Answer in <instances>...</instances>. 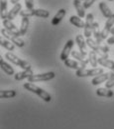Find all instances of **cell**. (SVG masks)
<instances>
[{
  "label": "cell",
  "mask_w": 114,
  "mask_h": 129,
  "mask_svg": "<svg viewBox=\"0 0 114 129\" xmlns=\"http://www.w3.org/2000/svg\"><path fill=\"white\" fill-rule=\"evenodd\" d=\"M107 43H108L109 45L114 44V35H112L110 38H108V39H107Z\"/></svg>",
  "instance_id": "e575fe53"
},
{
  "label": "cell",
  "mask_w": 114,
  "mask_h": 129,
  "mask_svg": "<svg viewBox=\"0 0 114 129\" xmlns=\"http://www.w3.org/2000/svg\"><path fill=\"white\" fill-rule=\"evenodd\" d=\"M23 87H24L26 90L30 91V92H33V93L37 94L40 98H42V99H43L44 101H46V102H50V101L52 100V96L49 94V92H47V91L44 90L43 88H41V87L35 85L34 83L27 82V83L24 84Z\"/></svg>",
  "instance_id": "6da1fadb"
},
{
  "label": "cell",
  "mask_w": 114,
  "mask_h": 129,
  "mask_svg": "<svg viewBox=\"0 0 114 129\" xmlns=\"http://www.w3.org/2000/svg\"><path fill=\"white\" fill-rule=\"evenodd\" d=\"M5 57H6L10 62H12L13 64L21 67L23 70H30V69H31V64L29 63L28 61L19 58L17 55L13 54L12 52H7V53L5 54Z\"/></svg>",
  "instance_id": "3957f363"
},
{
  "label": "cell",
  "mask_w": 114,
  "mask_h": 129,
  "mask_svg": "<svg viewBox=\"0 0 114 129\" xmlns=\"http://www.w3.org/2000/svg\"><path fill=\"white\" fill-rule=\"evenodd\" d=\"M99 9H100L102 15H103L105 18H107V19L110 18V17L113 15L112 12H111V10H110V8L107 6V4H106L104 1H102V2L99 3Z\"/></svg>",
  "instance_id": "ffe728a7"
},
{
  "label": "cell",
  "mask_w": 114,
  "mask_h": 129,
  "mask_svg": "<svg viewBox=\"0 0 114 129\" xmlns=\"http://www.w3.org/2000/svg\"><path fill=\"white\" fill-rule=\"evenodd\" d=\"M56 77L55 72H46V73H40V74H33L28 78V81L31 83L34 82H41V81H49L51 79H54Z\"/></svg>",
  "instance_id": "277c9868"
},
{
  "label": "cell",
  "mask_w": 114,
  "mask_h": 129,
  "mask_svg": "<svg viewBox=\"0 0 114 129\" xmlns=\"http://www.w3.org/2000/svg\"><path fill=\"white\" fill-rule=\"evenodd\" d=\"M108 1H113V0H108Z\"/></svg>",
  "instance_id": "74e56055"
},
{
  "label": "cell",
  "mask_w": 114,
  "mask_h": 129,
  "mask_svg": "<svg viewBox=\"0 0 114 129\" xmlns=\"http://www.w3.org/2000/svg\"><path fill=\"white\" fill-rule=\"evenodd\" d=\"M114 86V78H112V79H110V80H108L106 83H105V87L106 88H112Z\"/></svg>",
  "instance_id": "836d02e7"
},
{
  "label": "cell",
  "mask_w": 114,
  "mask_h": 129,
  "mask_svg": "<svg viewBox=\"0 0 114 129\" xmlns=\"http://www.w3.org/2000/svg\"><path fill=\"white\" fill-rule=\"evenodd\" d=\"M72 55L74 58H76L78 62H80V63H82V64L87 65L89 63V59L86 57V55L82 54V53L78 52V51H72Z\"/></svg>",
  "instance_id": "44dd1931"
},
{
  "label": "cell",
  "mask_w": 114,
  "mask_h": 129,
  "mask_svg": "<svg viewBox=\"0 0 114 129\" xmlns=\"http://www.w3.org/2000/svg\"><path fill=\"white\" fill-rule=\"evenodd\" d=\"M88 59H89V63L91 64V66L96 68V66L98 64V57L96 56V53L93 50L88 53Z\"/></svg>",
  "instance_id": "83f0119b"
},
{
  "label": "cell",
  "mask_w": 114,
  "mask_h": 129,
  "mask_svg": "<svg viewBox=\"0 0 114 129\" xmlns=\"http://www.w3.org/2000/svg\"><path fill=\"white\" fill-rule=\"evenodd\" d=\"M20 15L22 17H31V16H34V9H28V8L23 9V10H21Z\"/></svg>",
  "instance_id": "4dcf8cb0"
},
{
  "label": "cell",
  "mask_w": 114,
  "mask_h": 129,
  "mask_svg": "<svg viewBox=\"0 0 114 129\" xmlns=\"http://www.w3.org/2000/svg\"><path fill=\"white\" fill-rule=\"evenodd\" d=\"M21 10H22V5H21L20 3H17L16 5L13 6V8H12L11 10H9L7 19H9V20H13V19H14V18L21 12Z\"/></svg>",
  "instance_id": "9a60e30c"
},
{
  "label": "cell",
  "mask_w": 114,
  "mask_h": 129,
  "mask_svg": "<svg viewBox=\"0 0 114 129\" xmlns=\"http://www.w3.org/2000/svg\"><path fill=\"white\" fill-rule=\"evenodd\" d=\"M113 25H114V14L110 18L107 19V21H106V23H105V25H104V28H103V30L101 31V35H102V38H103V39H106L107 36H108V34H110L112 28L114 27Z\"/></svg>",
  "instance_id": "7c38bea8"
},
{
  "label": "cell",
  "mask_w": 114,
  "mask_h": 129,
  "mask_svg": "<svg viewBox=\"0 0 114 129\" xmlns=\"http://www.w3.org/2000/svg\"><path fill=\"white\" fill-rule=\"evenodd\" d=\"M17 95V92L15 90H1L0 92V97L3 99L6 98H13Z\"/></svg>",
  "instance_id": "f1b7e54d"
},
{
  "label": "cell",
  "mask_w": 114,
  "mask_h": 129,
  "mask_svg": "<svg viewBox=\"0 0 114 129\" xmlns=\"http://www.w3.org/2000/svg\"><path fill=\"white\" fill-rule=\"evenodd\" d=\"M74 45V41L72 39L68 40V42L66 43V45H64V49H62V51L60 53V60L64 61V60H66L68 58V55L72 52V49Z\"/></svg>",
  "instance_id": "9c48e42d"
},
{
  "label": "cell",
  "mask_w": 114,
  "mask_h": 129,
  "mask_svg": "<svg viewBox=\"0 0 114 129\" xmlns=\"http://www.w3.org/2000/svg\"><path fill=\"white\" fill-rule=\"evenodd\" d=\"M18 2H19V0H10V3L13 4V5H16Z\"/></svg>",
  "instance_id": "d590c367"
},
{
  "label": "cell",
  "mask_w": 114,
  "mask_h": 129,
  "mask_svg": "<svg viewBox=\"0 0 114 129\" xmlns=\"http://www.w3.org/2000/svg\"><path fill=\"white\" fill-rule=\"evenodd\" d=\"M29 17H22V20H21V26H20V34L21 36H24L27 30H28V26H29Z\"/></svg>",
  "instance_id": "d4e9b609"
},
{
  "label": "cell",
  "mask_w": 114,
  "mask_h": 129,
  "mask_svg": "<svg viewBox=\"0 0 114 129\" xmlns=\"http://www.w3.org/2000/svg\"><path fill=\"white\" fill-rule=\"evenodd\" d=\"M70 22L74 26H76V27H78V28H84V29L86 22H84V20H82L80 17H78V16L72 15V16L70 17Z\"/></svg>",
  "instance_id": "ac0fdd59"
},
{
  "label": "cell",
  "mask_w": 114,
  "mask_h": 129,
  "mask_svg": "<svg viewBox=\"0 0 114 129\" xmlns=\"http://www.w3.org/2000/svg\"><path fill=\"white\" fill-rule=\"evenodd\" d=\"M98 64H100L103 67H106V68H108L110 70H114V61H112V60L104 59V58L99 57L98 58Z\"/></svg>",
  "instance_id": "cb8c5ba5"
},
{
  "label": "cell",
  "mask_w": 114,
  "mask_h": 129,
  "mask_svg": "<svg viewBox=\"0 0 114 129\" xmlns=\"http://www.w3.org/2000/svg\"><path fill=\"white\" fill-rule=\"evenodd\" d=\"M25 5L28 9H34V0H25Z\"/></svg>",
  "instance_id": "1f68e13d"
},
{
  "label": "cell",
  "mask_w": 114,
  "mask_h": 129,
  "mask_svg": "<svg viewBox=\"0 0 114 129\" xmlns=\"http://www.w3.org/2000/svg\"><path fill=\"white\" fill-rule=\"evenodd\" d=\"M80 1H82V0H80Z\"/></svg>",
  "instance_id": "f35d334b"
},
{
  "label": "cell",
  "mask_w": 114,
  "mask_h": 129,
  "mask_svg": "<svg viewBox=\"0 0 114 129\" xmlns=\"http://www.w3.org/2000/svg\"><path fill=\"white\" fill-rule=\"evenodd\" d=\"M0 43H1V46H3L5 49L9 51H13L15 49V45L7 39H0Z\"/></svg>",
  "instance_id": "f546056e"
},
{
  "label": "cell",
  "mask_w": 114,
  "mask_h": 129,
  "mask_svg": "<svg viewBox=\"0 0 114 129\" xmlns=\"http://www.w3.org/2000/svg\"><path fill=\"white\" fill-rule=\"evenodd\" d=\"M64 65H66V67L72 68V69H76V70L82 69V68H86V65L82 64V63H80V62H78V61H76V60L68 59V58L66 60H64Z\"/></svg>",
  "instance_id": "5bb4252c"
},
{
  "label": "cell",
  "mask_w": 114,
  "mask_h": 129,
  "mask_svg": "<svg viewBox=\"0 0 114 129\" xmlns=\"http://www.w3.org/2000/svg\"><path fill=\"white\" fill-rule=\"evenodd\" d=\"M34 16L41 17V18H48L50 16V12L45 9H34Z\"/></svg>",
  "instance_id": "4316f807"
},
{
  "label": "cell",
  "mask_w": 114,
  "mask_h": 129,
  "mask_svg": "<svg viewBox=\"0 0 114 129\" xmlns=\"http://www.w3.org/2000/svg\"><path fill=\"white\" fill-rule=\"evenodd\" d=\"M86 44H87L88 47H90L96 54H98L101 58H104V59H107V58H108V55H107V53H108V51H109L108 46L98 44L96 41H94V40L91 39V38H87V39H86Z\"/></svg>",
  "instance_id": "7a4b0ae2"
},
{
  "label": "cell",
  "mask_w": 114,
  "mask_h": 129,
  "mask_svg": "<svg viewBox=\"0 0 114 129\" xmlns=\"http://www.w3.org/2000/svg\"><path fill=\"white\" fill-rule=\"evenodd\" d=\"M0 66H1V69H2L6 74H8L9 76H10V75L15 74V71H14L13 67H12V66H10L7 62H5L3 59H1V60H0Z\"/></svg>",
  "instance_id": "603a6c76"
},
{
  "label": "cell",
  "mask_w": 114,
  "mask_h": 129,
  "mask_svg": "<svg viewBox=\"0 0 114 129\" xmlns=\"http://www.w3.org/2000/svg\"><path fill=\"white\" fill-rule=\"evenodd\" d=\"M94 19V16L92 13H88L86 15V26H84V36L87 38H90L91 34H92V29H93V21Z\"/></svg>",
  "instance_id": "ba28073f"
},
{
  "label": "cell",
  "mask_w": 114,
  "mask_h": 129,
  "mask_svg": "<svg viewBox=\"0 0 114 129\" xmlns=\"http://www.w3.org/2000/svg\"><path fill=\"white\" fill-rule=\"evenodd\" d=\"M104 70L102 68H92V69H86V68H82L76 70V75L78 77H89V76H97L100 74H103Z\"/></svg>",
  "instance_id": "5b68a950"
},
{
  "label": "cell",
  "mask_w": 114,
  "mask_h": 129,
  "mask_svg": "<svg viewBox=\"0 0 114 129\" xmlns=\"http://www.w3.org/2000/svg\"><path fill=\"white\" fill-rule=\"evenodd\" d=\"M112 78H114V70H111L110 72H105L103 74H100V75L95 76L92 79L91 83H92V85L95 86V85H98V84L103 83L105 81H108V80H110Z\"/></svg>",
  "instance_id": "52a82bcc"
},
{
  "label": "cell",
  "mask_w": 114,
  "mask_h": 129,
  "mask_svg": "<svg viewBox=\"0 0 114 129\" xmlns=\"http://www.w3.org/2000/svg\"><path fill=\"white\" fill-rule=\"evenodd\" d=\"M66 9H64V8H62V9H60L57 12V14L53 17V19H52V25H54V26H57L58 24L62 20V18L66 16Z\"/></svg>",
  "instance_id": "e0dca14e"
},
{
  "label": "cell",
  "mask_w": 114,
  "mask_h": 129,
  "mask_svg": "<svg viewBox=\"0 0 114 129\" xmlns=\"http://www.w3.org/2000/svg\"><path fill=\"white\" fill-rule=\"evenodd\" d=\"M74 6L78 12V16L80 18H84L86 16V8L84 6V4L80 2V0H74Z\"/></svg>",
  "instance_id": "4fadbf2b"
},
{
  "label": "cell",
  "mask_w": 114,
  "mask_h": 129,
  "mask_svg": "<svg viewBox=\"0 0 114 129\" xmlns=\"http://www.w3.org/2000/svg\"><path fill=\"white\" fill-rule=\"evenodd\" d=\"M95 1H96V0H84V8H86V9L89 8Z\"/></svg>",
  "instance_id": "d6a6232c"
},
{
  "label": "cell",
  "mask_w": 114,
  "mask_h": 129,
  "mask_svg": "<svg viewBox=\"0 0 114 129\" xmlns=\"http://www.w3.org/2000/svg\"><path fill=\"white\" fill-rule=\"evenodd\" d=\"M110 33H111L112 35H114V27L112 28V30H111V32H110Z\"/></svg>",
  "instance_id": "8d00e7d4"
},
{
  "label": "cell",
  "mask_w": 114,
  "mask_h": 129,
  "mask_svg": "<svg viewBox=\"0 0 114 129\" xmlns=\"http://www.w3.org/2000/svg\"><path fill=\"white\" fill-rule=\"evenodd\" d=\"M0 8H1V19H7L8 12L7 11V0H0Z\"/></svg>",
  "instance_id": "484cf974"
},
{
  "label": "cell",
  "mask_w": 114,
  "mask_h": 129,
  "mask_svg": "<svg viewBox=\"0 0 114 129\" xmlns=\"http://www.w3.org/2000/svg\"><path fill=\"white\" fill-rule=\"evenodd\" d=\"M76 42L80 48V52L84 55H88V51L86 48V41L84 40V36L82 34H78L76 37Z\"/></svg>",
  "instance_id": "8fae6325"
},
{
  "label": "cell",
  "mask_w": 114,
  "mask_h": 129,
  "mask_svg": "<svg viewBox=\"0 0 114 129\" xmlns=\"http://www.w3.org/2000/svg\"><path fill=\"white\" fill-rule=\"evenodd\" d=\"M2 25L4 26L3 28H5L6 30H8L9 32L13 33L14 35H16V36H21V34H20V29H18L16 26H15V24L11 21V20H9V19H4V20H2Z\"/></svg>",
  "instance_id": "30bf717a"
},
{
  "label": "cell",
  "mask_w": 114,
  "mask_h": 129,
  "mask_svg": "<svg viewBox=\"0 0 114 129\" xmlns=\"http://www.w3.org/2000/svg\"><path fill=\"white\" fill-rule=\"evenodd\" d=\"M1 34L9 41H11L12 43H14L16 46L18 47H24L25 46V41L23 39H21L19 36H16L14 35L13 33L9 32L8 30H6L5 28H2L1 29Z\"/></svg>",
  "instance_id": "8992f818"
},
{
  "label": "cell",
  "mask_w": 114,
  "mask_h": 129,
  "mask_svg": "<svg viewBox=\"0 0 114 129\" xmlns=\"http://www.w3.org/2000/svg\"><path fill=\"white\" fill-rule=\"evenodd\" d=\"M34 74L33 70L30 69V70H23L21 72H17L16 74H14V79L16 81H21L25 78H29L30 76H32Z\"/></svg>",
  "instance_id": "2e32d148"
},
{
  "label": "cell",
  "mask_w": 114,
  "mask_h": 129,
  "mask_svg": "<svg viewBox=\"0 0 114 129\" xmlns=\"http://www.w3.org/2000/svg\"><path fill=\"white\" fill-rule=\"evenodd\" d=\"M96 95L97 96H101V97H107V98H110V97L114 96V92L112 90H110L109 88H98L96 90Z\"/></svg>",
  "instance_id": "7402d4cb"
},
{
  "label": "cell",
  "mask_w": 114,
  "mask_h": 129,
  "mask_svg": "<svg viewBox=\"0 0 114 129\" xmlns=\"http://www.w3.org/2000/svg\"><path fill=\"white\" fill-rule=\"evenodd\" d=\"M92 34L95 38V41L98 43V44H101V42L103 41V38H102V35L101 32L99 30V24L97 22H94L93 23V29H92Z\"/></svg>",
  "instance_id": "d6986e66"
}]
</instances>
